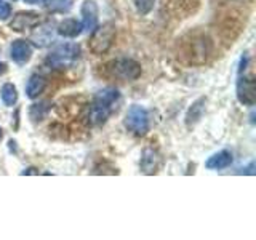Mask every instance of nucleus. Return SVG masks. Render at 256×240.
<instances>
[{"label": "nucleus", "mask_w": 256, "mask_h": 240, "mask_svg": "<svg viewBox=\"0 0 256 240\" xmlns=\"http://www.w3.org/2000/svg\"><path fill=\"white\" fill-rule=\"evenodd\" d=\"M158 166V156L152 149H146L141 157V170L144 173H154Z\"/></svg>", "instance_id": "14"}, {"label": "nucleus", "mask_w": 256, "mask_h": 240, "mask_svg": "<svg viewBox=\"0 0 256 240\" xmlns=\"http://www.w3.org/2000/svg\"><path fill=\"white\" fill-rule=\"evenodd\" d=\"M133 4L140 14H148L154 8L156 0H133Z\"/></svg>", "instance_id": "20"}, {"label": "nucleus", "mask_w": 256, "mask_h": 240, "mask_svg": "<svg viewBox=\"0 0 256 240\" xmlns=\"http://www.w3.org/2000/svg\"><path fill=\"white\" fill-rule=\"evenodd\" d=\"M114 38H116V28L112 26L110 22H108V24H104L102 28H94L92 30V37H90V42H88V46H90V50L94 54H102L112 46Z\"/></svg>", "instance_id": "4"}, {"label": "nucleus", "mask_w": 256, "mask_h": 240, "mask_svg": "<svg viewBox=\"0 0 256 240\" xmlns=\"http://www.w3.org/2000/svg\"><path fill=\"white\" fill-rule=\"evenodd\" d=\"M112 74L122 80H136L141 76V66L133 60H118L112 64Z\"/></svg>", "instance_id": "6"}, {"label": "nucleus", "mask_w": 256, "mask_h": 240, "mask_svg": "<svg viewBox=\"0 0 256 240\" xmlns=\"http://www.w3.org/2000/svg\"><path fill=\"white\" fill-rule=\"evenodd\" d=\"M165 6L170 8L172 12L182 14V13H190L196 10L198 0H164Z\"/></svg>", "instance_id": "13"}, {"label": "nucleus", "mask_w": 256, "mask_h": 240, "mask_svg": "<svg viewBox=\"0 0 256 240\" xmlns=\"http://www.w3.org/2000/svg\"><path fill=\"white\" fill-rule=\"evenodd\" d=\"M98 22V5L94 0H85L82 5V28L84 30L92 32Z\"/></svg>", "instance_id": "8"}, {"label": "nucleus", "mask_w": 256, "mask_h": 240, "mask_svg": "<svg viewBox=\"0 0 256 240\" xmlns=\"http://www.w3.org/2000/svg\"><path fill=\"white\" fill-rule=\"evenodd\" d=\"M32 38L36 40V44L38 45V46H45V45H48L52 42V38H53V30H52V28H50V24H44V28H37V32L34 36H32Z\"/></svg>", "instance_id": "16"}, {"label": "nucleus", "mask_w": 256, "mask_h": 240, "mask_svg": "<svg viewBox=\"0 0 256 240\" xmlns=\"http://www.w3.org/2000/svg\"><path fill=\"white\" fill-rule=\"evenodd\" d=\"M80 56V46L76 44H62L58 45L48 54L46 64H50L54 69H64L74 64Z\"/></svg>", "instance_id": "3"}, {"label": "nucleus", "mask_w": 256, "mask_h": 240, "mask_svg": "<svg viewBox=\"0 0 256 240\" xmlns=\"http://www.w3.org/2000/svg\"><path fill=\"white\" fill-rule=\"evenodd\" d=\"M10 54L12 60L18 64H24L30 60L32 56V48L30 45L26 42V40H14L10 46Z\"/></svg>", "instance_id": "10"}, {"label": "nucleus", "mask_w": 256, "mask_h": 240, "mask_svg": "<svg viewBox=\"0 0 256 240\" xmlns=\"http://www.w3.org/2000/svg\"><path fill=\"white\" fill-rule=\"evenodd\" d=\"M40 18L37 13H18L13 18V21L10 22V28L16 32H22L26 29H32L36 26V24H38Z\"/></svg>", "instance_id": "9"}, {"label": "nucleus", "mask_w": 256, "mask_h": 240, "mask_svg": "<svg viewBox=\"0 0 256 240\" xmlns=\"http://www.w3.org/2000/svg\"><path fill=\"white\" fill-rule=\"evenodd\" d=\"M0 72H5V64L0 62Z\"/></svg>", "instance_id": "24"}, {"label": "nucleus", "mask_w": 256, "mask_h": 240, "mask_svg": "<svg viewBox=\"0 0 256 240\" xmlns=\"http://www.w3.org/2000/svg\"><path fill=\"white\" fill-rule=\"evenodd\" d=\"M48 8L53 12L60 10V12H68L70 8V0H52L50 5H48Z\"/></svg>", "instance_id": "21"}, {"label": "nucleus", "mask_w": 256, "mask_h": 240, "mask_svg": "<svg viewBox=\"0 0 256 240\" xmlns=\"http://www.w3.org/2000/svg\"><path fill=\"white\" fill-rule=\"evenodd\" d=\"M12 14V8H10V5H8L5 0H0V20H6L8 16Z\"/></svg>", "instance_id": "22"}, {"label": "nucleus", "mask_w": 256, "mask_h": 240, "mask_svg": "<svg viewBox=\"0 0 256 240\" xmlns=\"http://www.w3.org/2000/svg\"><path fill=\"white\" fill-rule=\"evenodd\" d=\"M2 101L6 106H13V104L18 101V93H16V88L12 84H5L2 86Z\"/></svg>", "instance_id": "17"}, {"label": "nucleus", "mask_w": 256, "mask_h": 240, "mask_svg": "<svg viewBox=\"0 0 256 240\" xmlns=\"http://www.w3.org/2000/svg\"><path fill=\"white\" fill-rule=\"evenodd\" d=\"M230 164H232V154L229 150H221L206 160V168L208 170H222V168H228Z\"/></svg>", "instance_id": "11"}, {"label": "nucleus", "mask_w": 256, "mask_h": 240, "mask_svg": "<svg viewBox=\"0 0 256 240\" xmlns=\"http://www.w3.org/2000/svg\"><path fill=\"white\" fill-rule=\"evenodd\" d=\"M0 138H2V128H0Z\"/></svg>", "instance_id": "25"}, {"label": "nucleus", "mask_w": 256, "mask_h": 240, "mask_svg": "<svg viewBox=\"0 0 256 240\" xmlns=\"http://www.w3.org/2000/svg\"><path fill=\"white\" fill-rule=\"evenodd\" d=\"M26 4H30V5H38V4H42L45 2V0H24Z\"/></svg>", "instance_id": "23"}, {"label": "nucleus", "mask_w": 256, "mask_h": 240, "mask_svg": "<svg viewBox=\"0 0 256 240\" xmlns=\"http://www.w3.org/2000/svg\"><path fill=\"white\" fill-rule=\"evenodd\" d=\"M120 94L114 88H108L102 90L94 96L93 102L90 104V110H88V124L90 125H101L109 118V116L114 110L116 102L118 101Z\"/></svg>", "instance_id": "1"}, {"label": "nucleus", "mask_w": 256, "mask_h": 240, "mask_svg": "<svg viewBox=\"0 0 256 240\" xmlns=\"http://www.w3.org/2000/svg\"><path fill=\"white\" fill-rule=\"evenodd\" d=\"M181 53L192 64H204L212 54V42L204 34H190L182 40Z\"/></svg>", "instance_id": "2"}, {"label": "nucleus", "mask_w": 256, "mask_h": 240, "mask_svg": "<svg viewBox=\"0 0 256 240\" xmlns=\"http://www.w3.org/2000/svg\"><path fill=\"white\" fill-rule=\"evenodd\" d=\"M45 90V78L40 76H32L26 85V93L30 100L37 98V96Z\"/></svg>", "instance_id": "15"}, {"label": "nucleus", "mask_w": 256, "mask_h": 240, "mask_svg": "<svg viewBox=\"0 0 256 240\" xmlns=\"http://www.w3.org/2000/svg\"><path fill=\"white\" fill-rule=\"evenodd\" d=\"M82 22H78L77 20H72V18H68V20H64L60 22V26H58V32L61 36L64 37H77L82 34Z\"/></svg>", "instance_id": "12"}, {"label": "nucleus", "mask_w": 256, "mask_h": 240, "mask_svg": "<svg viewBox=\"0 0 256 240\" xmlns=\"http://www.w3.org/2000/svg\"><path fill=\"white\" fill-rule=\"evenodd\" d=\"M46 112H48V102L34 104V106L30 108V118L32 120H40V118L45 117Z\"/></svg>", "instance_id": "19"}, {"label": "nucleus", "mask_w": 256, "mask_h": 240, "mask_svg": "<svg viewBox=\"0 0 256 240\" xmlns=\"http://www.w3.org/2000/svg\"><path fill=\"white\" fill-rule=\"evenodd\" d=\"M204 104H205V100H198L194 106H192V109L189 110V114H188V124H194L200 117H202Z\"/></svg>", "instance_id": "18"}, {"label": "nucleus", "mask_w": 256, "mask_h": 240, "mask_svg": "<svg viewBox=\"0 0 256 240\" xmlns=\"http://www.w3.org/2000/svg\"><path fill=\"white\" fill-rule=\"evenodd\" d=\"M125 126L128 132H132L133 134H138L142 136L146 134L149 130V116H148V110L144 109L142 106H138L134 104L126 112V117H125Z\"/></svg>", "instance_id": "5"}, {"label": "nucleus", "mask_w": 256, "mask_h": 240, "mask_svg": "<svg viewBox=\"0 0 256 240\" xmlns=\"http://www.w3.org/2000/svg\"><path fill=\"white\" fill-rule=\"evenodd\" d=\"M237 98L245 106H253L256 101L254 80L252 77H242L237 84Z\"/></svg>", "instance_id": "7"}]
</instances>
